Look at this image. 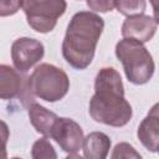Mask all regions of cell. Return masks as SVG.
Masks as SVG:
<instances>
[{
  "label": "cell",
  "instance_id": "obj_1",
  "mask_svg": "<svg viewBox=\"0 0 159 159\" xmlns=\"http://www.w3.org/2000/svg\"><path fill=\"white\" fill-rule=\"evenodd\" d=\"M103 29L104 21L96 12L80 11L72 16L62 42V55L70 66L84 70L91 65Z\"/></svg>",
  "mask_w": 159,
  "mask_h": 159
},
{
  "label": "cell",
  "instance_id": "obj_2",
  "mask_svg": "<svg viewBox=\"0 0 159 159\" xmlns=\"http://www.w3.org/2000/svg\"><path fill=\"white\" fill-rule=\"evenodd\" d=\"M116 56L122 62L129 82L144 84L154 73V61L145 46L135 40L123 39L116 45Z\"/></svg>",
  "mask_w": 159,
  "mask_h": 159
},
{
  "label": "cell",
  "instance_id": "obj_3",
  "mask_svg": "<svg viewBox=\"0 0 159 159\" xmlns=\"http://www.w3.org/2000/svg\"><path fill=\"white\" fill-rule=\"evenodd\" d=\"M88 112L92 119L111 127L125 125L133 114L132 106L124 94L108 91L94 92L89 101Z\"/></svg>",
  "mask_w": 159,
  "mask_h": 159
},
{
  "label": "cell",
  "instance_id": "obj_4",
  "mask_svg": "<svg viewBox=\"0 0 159 159\" xmlns=\"http://www.w3.org/2000/svg\"><path fill=\"white\" fill-rule=\"evenodd\" d=\"M30 93L46 102L62 99L70 89V80L62 68L51 63L39 65L27 80Z\"/></svg>",
  "mask_w": 159,
  "mask_h": 159
},
{
  "label": "cell",
  "instance_id": "obj_5",
  "mask_svg": "<svg viewBox=\"0 0 159 159\" xmlns=\"http://www.w3.org/2000/svg\"><path fill=\"white\" fill-rule=\"evenodd\" d=\"M67 2L63 0H26L21 1V9L26 15L27 24L35 31L46 34L55 29L57 20L66 11Z\"/></svg>",
  "mask_w": 159,
  "mask_h": 159
},
{
  "label": "cell",
  "instance_id": "obj_6",
  "mask_svg": "<svg viewBox=\"0 0 159 159\" xmlns=\"http://www.w3.org/2000/svg\"><path fill=\"white\" fill-rule=\"evenodd\" d=\"M45 53L43 45L31 37H20L11 45V58L19 72H26L35 66Z\"/></svg>",
  "mask_w": 159,
  "mask_h": 159
},
{
  "label": "cell",
  "instance_id": "obj_7",
  "mask_svg": "<svg viewBox=\"0 0 159 159\" xmlns=\"http://www.w3.org/2000/svg\"><path fill=\"white\" fill-rule=\"evenodd\" d=\"M51 138L62 148V150L73 154L82 148L83 130L81 125L71 118H58L51 132Z\"/></svg>",
  "mask_w": 159,
  "mask_h": 159
},
{
  "label": "cell",
  "instance_id": "obj_8",
  "mask_svg": "<svg viewBox=\"0 0 159 159\" xmlns=\"http://www.w3.org/2000/svg\"><path fill=\"white\" fill-rule=\"evenodd\" d=\"M158 22L148 15H137L127 17L122 25V36L135 40L140 43L152 40L157 31Z\"/></svg>",
  "mask_w": 159,
  "mask_h": 159
},
{
  "label": "cell",
  "instance_id": "obj_9",
  "mask_svg": "<svg viewBox=\"0 0 159 159\" xmlns=\"http://www.w3.org/2000/svg\"><path fill=\"white\" fill-rule=\"evenodd\" d=\"M158 103H155L147 117L142 120L138 127L137 135L140 143L150 152L155 153L158 150L159 142V113H158Z\"/></svg>",
  "mask_w": 159,
  "mask_h": 159
},
{
  "label": "cell",
  "instance_id": "obj_10",
  "mask_svg": "<svg viewBox=\"0 0 159 159\" xmlns=\"http://www.w3.org/2000/svg\"><path fill=\"white\" fill-rule=\"evenodd\" d=\"M25 89H27V82L24 84L20 72L7 65H0V99L15 98Z\"/></svg>",
  "mask_w": 159,
  "mask_h": 159
},
{
  "label": "cell",
  "instance_id": "obj_11",
  "mask_svg": "<svg viewBox=\"0 0 159 159\" xmlns=\"http://www.w3.org/2000/svg\"><path fill=\"white\" fill-rule=\"evenodd\" d=\"M29 118L32 127L39 133L45 135V138L51 137L53 125L58 119V117L53 112L48 111L36 102H31L29 106Z\"/></svg>",
  "mask_w": 159,
  "mask_h": 159
},
{
  "label": "cell",
  "instance_id": "obj_12",
  "mask_svg": "<svg viewBox=\"0 0 159 159\" xmlns=\"http://www.w3.org/2000/svg\"><path fill=\"white\" fill-rule=\"evenodd\" d=\"M111 139L102 132H92L83 138L82 148L86 159H107L111 149Z\"/></svg>",
  "mask_w": 159,
  "mask_h": 159
},
{
  "label": "cell",
  "instance_id": "obj_13",
  "mask_svg": "<svg viewBox=\"0 0 159 159\" xmlns=\"http://www.w3.org/2000/svg\"><path fill=\"white\" fill-rule=\"evenodd\" d=\"M108 91L124 94V87L122 77L117 70L113 67H103L96 76L94 80V92Z\"/></svg>",
  "mask_w": 159,
  "mask_h": 159
},
{
  "label": "cell",
  "instance_id": "obj_14",
  "mask_svg": "<svg viewBox=\"0 0 159 159\" xmlns=\"http://www.w3.org/2000/svg\"><path fill=\"white\" fill-rule=\"evenodd\" d=\"M32 159H57V153L47 138L37 139L31 148Z\"/></svg>",
  "mask_w": 159,
  "mask_h": 159
},
{
  "label": "cell",
  "instance_id": "obj_15",
  "mask_svg": "<svg viewBox=\"0 0 159 159\" xmlns=\"http://www.w3.org/2000/svg\"><path fill=\"white\" fill-rule=\"evenodd\" d=\"M114 9H117L120 14L130 17L137 15H143L145 10V1L137 0V1H127V0H119L114 1Z\"/></svg>",
  "mask_w": 159,
  "mask_h": 159
},
{
  "label": "cell",
  "instance_id": "obj_16",
  "mask_svg": "<svg viewBox=\"0 0 159 159\" xmlns=\"http://www.w3.org/2000/svg\"><path fill=\"white\" fill-rule=\"evenodd\" d=\"M111 159H143L142 155L129 143H118L111 155Z\"/></svg>",
  "mask_w": 159,
  "mask_h": 159
},
{
  "label": "cell",
  "instance_id": "obj_17",
  "mask_svg": "<svg viewBox=\"0 0 159 159\" xmlns=\"http://www.w3.org/2000/svg\"><path fill=\"white\" fill-rule=\"evenodd\" d=\"M9 137H10V130L7 124L0 119V159H7L6 143L9 140Z\"/></svg>",
  "mask_w": 159,
  "mask_h": 159
},
{
  "label": "cell",
  "instance_id": "obj_18",
  "mask_svg": "<svg viewBox=\"0 0 159 159\" xmlns=\"http://www.w3.org/2000/svg\"><path fill=\"white\" fill-rule=\"evenodd\" d=\"M20 7H21V1H12V0L0 1V16L14 15L19 11Z\"/></svg>",
  "mask_w": 159,
  "mask_h": 159
},
{
  "label": "cell",
  "instance_id": "obj_19",
  "mask_svg": "<svg viewBox=\"0 0 159 159\" xmlns=\"http://www.w3.org/2000/svg\"><path fill=\"white\" fill-rule=\"evenodd\" d=\"M87 5L89 9L99 12H107L114 9V1H107V0H88Z\"/></svg>",
  "mask_w": 159,
  "mask_h": 159
},
{
  "label": "cell",
  "instance_id": "obj_20",
  "mask_svg": "<svg viewBox=\"0 0 159 159\" xmlns=\"http://www.w3.org/2000/svg\"><path fill=\"white\" fill-rule=\"evenodd\" d=\"M66 159H83L81 155H78V154H76V153H73V154H70V155H67L66 157Z\"/></svg>",
  "mask_w": 159,
  "mask_h": 159
},
{
  "label": "cell",
  "instance_id": "obj_21",
  "mask_svg": "<svg viewBox=\"0 0 159 159\" xmlns=\"http://www.w3.org/2000/svg\"><path fill=\"white\" fill-rule=\"evenodd\" d=\"M12 159H21V158H17V157H15V158H12Z\"/></svg>",
  "mask_w": 159,
  "mask_h": 159
}]
</instances>
